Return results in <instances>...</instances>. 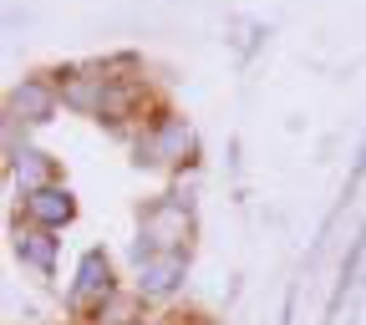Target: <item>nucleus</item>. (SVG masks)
<instances>
[{
    "mask_svg": "<svg viewBox=\"0 0 366 325\" xmlns=\"http://www.w3.org/2000/svg\"><path fill=\"white\" fill-rule=\"evenodd\" d=\"M143 158L148 163H168V168H178V163H189L194 158V127L183 122V117H158L153 122V132H148V143H143Z\"/></svg>",
    "mask_w": 366,
    "mask_h": 325,
    "instance_id": "nucleus-1",
    "label": "nucleus"
},
{
    "mask_svg": "<svg viewBox=\"0 0 366 325\" xmlns=\"http://www.w3.org/2000/svg\"><path fill=\"white\" fill-rule=\"evenodd\" d=\"M71 300H76V305H97V300L107 305V300H112V259H107V249H86V254H81Z\"/></svg>",
    "mask_w": 366,
    "mask_h": 325,
    "instance_id": "nucleus-2",
    "label": "nucleus"
},
{
    "mask_svg": "<svg viewBox=\"0 0 366 325\" xmlns=\"http://www.w3.org/2000/svg\"><path fill=\"white\" fill-rule=\"evenodd\" d=\"M183 269H189V264H183V249H158L143 269H137V290H143V295H173L178 290V280H183Z\"/></svg>",
    "mask_w": 366,
    "mask_h": 325,
    "instance_id": "nucleus-3",
    "label": "nucleus"
},
{
    "mask_svg": "<svg viewBox=\"0 0 366 325\" xmlns=\"http://www.w3.org/2000/svg\"><path fill=\"white\" fill-rule=\"evenodd\" d=\"M26 214H31V224L36 229H61V224H71V214H76V204H71V194L66 189H41V194H26Z\"/></svg>",
    "mask_w": 366,
    "mask_h": 325,
    "instance_id": "nucleus-4",
    "label": "nucleus"
},
{
    "mask_svg": "<svg viewBox=\"0 0 366 325\" xmlns=\"http://www.w3.org/2000/svg\"><path fill=\"white\" fill-rule=\"evenodd\" d=\"M51 112H56V91L46 86L41 76L21 81V86L11 91V117H21V122H46Z\"/></svg>",
    "mask_w": 366,
    "mask_h": 325,
    "instance_id": "nucleus-5",
    "label": "nucleus"
},
{
    "mask_svg": "<svg viewBox=\"0 0 366 325\" xmlns=\"http://www.w3.org/2000/svg\"><path fill=\"white\" fill-rule=\"evenodd\" d=\"M183 234H189V214H183V199H168V204L148 219V239H158V249H178Z\"/></svg>",
    "mask_w": 366,
    "mask_h": 325,
    "instance_id": "nucleus-6",
    "label": "nucleus"
},
{
    "mask_svg": "<svg viewBox=\"0 0 366 325\" xmlns=\"http://www.w3.org/2000/svg\"><path fill=\"white\" fill-rule=\"evenodd\" d=\"M11 168H16V183L26 194H41V189H51V158L46 153H36V148H21L16 158H11Z\"/></svg>",
    "mask_w": 366,
    "mask_h": 325,
    "instance_id": "nucleus-7",
    "label": "nucleus"
},
{
    "mask_svg": "<svg viewBox=\"0 0 366 325\" xmlns=\"http://www.w3.org/2000/svg\"><path fill=\"white\" fill-rule=\"evenodd\" d=\"M16 249H21V259L36 264V269H51V264H56V239H51V229H21V234H16Z\"/></svg>",
    "mask_w": 366,
    "mask_h": 325,
    "instance_id": "nucleus-8",
    "label": "nucleus"
}]
</instances>
